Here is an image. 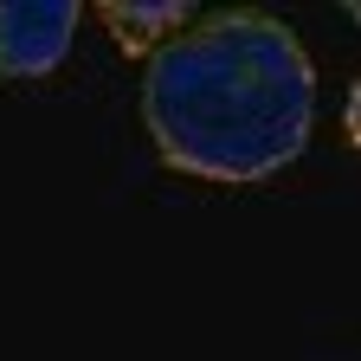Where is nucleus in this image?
I'll use <instances>...</instances> for the list:
<instances>
[{"label":"nucleus","instance_id":"nucleus-1","mask_svg":"<svg viewBox=\"0 0 361 361\" xmlns=\"http://www.w3.org/2000/svg\"><path fill=\"white\" fill-rule=\"evenodd\" d=\"M142 123L174 174L252 188L303 155L316 123V65L278 13L226 7L149 52Z\"/></svg>","mask_w":361,"mask_h":361},{"label":"nucleus","instance_id":"nucleus-2","mask_svg":"<svg viewBox=\"0 0 361 361\" xmlns=\"http://www.w3.org/2000/svg\"><path fill=\"white\" fill-rule=\"evenodd\" d=\"M78 0H0V84L59 71L78 39Z\"/></svg>","mask_w":361,"mask_h":361},{"label":"nucleus","instance_id":"nucleus-3","mask_svg":"<svg viewBox=\"0 0 361 361\" xmlns=\"http://www.w3.org/2000/svg\"><path fill=\"white\" fill-rule=\"evenodd\" d=\"M97 20L110 26V39L123 45V52H142L149 59V52H161L174 32H188L200 13L188 7V0H104Z\"/></svg>","mask_w":361,"mask_h":361}]
</instances>
